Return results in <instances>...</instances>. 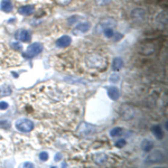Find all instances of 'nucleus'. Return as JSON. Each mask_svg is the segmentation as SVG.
Here are the masks:
<instances>
[{
  "instance_id": "obj_16",
  "label": "nucleus",
  "mask_w": 168,
  "mask_h": 168,
  "mask_svg": "<svg viewBox=\"0 0 168 168\" xmlns=\"http://www.w3.org/2000/svg\"><path fill=\"white\" fill-rule=\"evenodd\" d=\"M94 128L92 127V125H87V123H81V125H80V128H78V131L81 133H83V135H89V133H92L93 132Z\"/></svg>"
},
{
  "instance_id": "obj_5",
  "label": "nucleus",
  "mask_w": 168,
  "mask_h": 168,
  "mask_svg": "<svg viewBox=\"0 0 168 168\" xmlns=\"http://www.w3.org/2000/svg\"><path fill=\"white\" fill-rule=\"evenodd\" d=\"M43 51V45L39 43H34L29 45L27 48V51L24 53V57H26V59H31V57H35L37 56L38 54H40Z\"/></svg>"
},
{
  "instance_id": "obj_30",
  "label": "nucleus",
  "mask_w": 168,
  "mask_h": 168,
  "mask_svg": "<svg viewBox=\"0 0 168 168\" xmlns=\"http://www.w3.org/2000/svg\"><path fill=\"white\" fill-rule=\"evenodd\" d=\"M24 167H34V165L31 164V163H25V164H24Z\"/></svg>"
},
{
  "instance_id": "obj_23",
  "label": "nucleus",
  "mask_w": 168,
  "mask_h": 168,
  "mask_svg": "<svg viewBox=\"0 0 168 168\" xmlns=\"http://www.w3.org/2000/svg\"><path fill=\"white\" fill-rule=\"evenodd\" d=\"M112 0H95V4L102 7V6H106V5H109Z\"/></svg>"
},
{
  "instance_id": "obj_17",
  "label": "nucleus",
  "mask_w": 168,
  "mask_h": 168,
  "mask_svg": "<svg viewBox=\"0 0 168 168\" xmlns=\"http://www.w3.org/2000/svg\"><path fill=\"white\" fill-rule=\"evenodd\" d=\"M1 10L5 12H10L12 10V2L10 0H2L0 4Z\"/></svg>"
},
{
  "instance_id": "obj_22",
  "label": "nucleus",
  "mask_w": 168,
  "mask_h": 168,
  "mask_svg": "<svg viewBox=\"0 0 168 168\" xmlns=\"http://www.w3.org/2000/svg\"><path fill=\"white\" fill-rule=\"evenodd\" d=\"M103 34H104V36L106 37H108V38H111V37H113L114 36V31L112 28H106V29H104V30L102 31Z\"/></svg>"
},
{
  "instance_id": "obj_4",
  "label": "nucleus",
  "mask_w": 168,
  "mask_h": 168,
  "mask_svg": "<svg viewBox=\"0 0 168 168\" xmlns=\"http://www.w3.org/2000/svg\"><path fill=\"white\" fill-rule=\"evenodd\" d=\"M119 114L123 120H131L136 114V110L133 106H129V104H123L119 109Z\"/></svg>"
},
{
  "instance_id": "obj_20",
  "label": "nucleus",
  "mask_w": 168,
  "mask_h": 168,
  "mask_svg": "<svg viewBox=\"0 0 168 168\" xmlns=\"http://www.w3.org/2000/svg\"><path fill=\"white\" fill-rule=\"evenodd\" d=\"M122 66H123V61H122L120 57H116V59L112 61V70L113 71L121 70Z\"/></svg>"
},
{
  "instance_id": "obj_25",
  "label": "nucleus",
  "mask_w": 168,
  "mask_h": 168,
  "mask_svg": "<svg viewBox=\"0 0 168 168\" xmlns=\"http://www.w3.org/2000/svg\"><path fill=\"white\" fill-rule=\"evenodd\" d=\"M56 4H59V6H67V5L71 4L72 0H55Z\"/></svg>"
},
{
  "instance_id": "obj_1",
  "label": "nucleus",
  "mask_w": 168,
  "mask_h": 168,
  "mask_svg": "<svg viewBox=\"0 0 168 168\" xmlns=\"http://www.w3.org/2000/svg\"><path fill=\"white\" fill-rule=\"evenodd\" d=\"M38 95H40V99L48 103H61V102L66 101L67 91L65 87H63L59 84H45L42 85L38 90Z\"/></svg>"
},
{
  "instance_id": "obj_28",
  "label": "nucleus",
  "mask_w": 168,
  "mask_h": 168,
  "mask_svg": "<svg viewBox=\"0 0 168 168\" xmlns=\"http://www.w3.org/2000/svg\"><path fill=\"white\" fill-rule=\"evenodd\" d=\"M116 146H117V147H119V148H121V147L125 146V139H121V140L117 141V144H116Z\"/></svg>"
},
{
  "instance_id": "obj_27",
  "label": "nucleus",
  "mask_w": 168,
  "mask_h": 168,
  "mask_svg": "<svg viewBox=\"0 0 168 168\" xmlns=\"http://www.w3.org/2000/svg\"><path fill=\"white\" fill-rule=\"evenodd\" d=\"M11 47L14 48V49H16V51H20V49H21V45H20L19 43H17V42L12 43L11 44Z\"/></svg>"
},
{
  "instance_id": "obj_19",
  "label": "nucleus",
  "mask_w": 168,
  "mask_h": 168,
  "mask_svg": "<svg viewBox=\"0 0 168 168\" xmlns=\"http://www.w3.org/2000/svg\"><path fill=\"white\" fill-rule=\"evenodd\" d=\"M153 133L155 135V137L157 138V139H163L164 138V131H163V129L160 128V125H154L153 127Z\"/></svg>"
},
{
  "instance_id": "obj_13",
  "label": "nucleus",
  "mask_w": 168,
  "mask_h": 168,
  "mask_svg": "<svg viewBox=\"0 0 168 168\" xmlns=\"http://www.w3.org/2000/svg\"><path fill=\"white\" fill-rule=\"evenodd\" d=\"M34 10H35V7H34L33 5H25V6L19 7V9H18V11H19L20 15H24V16L30 15V14L34 12Z\"/></svg>"
},
{
  "instance_id": "obj_26",
  "label": "nucleus",
  "mask_w": 168,
  "mask_h": 168,
  "mask_svg": "<svg viewBox=\"0 0 168 168\" xmlns=\"http://www.w3.org/2000/svg\"><path fill=\"white\" fill-rule=\"evenodd\" d=\"M39 158H40V160L42 161H46L47 159H48V154L43 151V153L39 154Z\"/></svg>"
},
{
  "instance_id": "obj_11",
  "label": "nucleus",
  "mask_w": 168,
  "mask_h": 168,
  "mask_svg": "<svg viewBox=\"0 0 168 168\" xmlns=\"http://www.w3.org/2000/svg\"><path fill=\"white\" fill-rule=\"evenodd\" d=\"M155 52V46L153 44H144L139 47V53L144 55H150Z\"/></svg>"
},
{
  "instance_id": "obj_12",
  "label": "nucleus",
  "mask_w": 168,
  "mask_h": 168,
  "mask_svg": "<svg viewBox=\"0 0 168 168\" xmlns=\"http://www.w3.org/2000/svg\"><path fill=\"white\" fill-rule=\"evenodd\" d=\"M71 42H72V38H71L70 36L64 35V36H62V37H59V38L56 40V46L57 47H67L71 44Z\"/></svg>"
},
{
  "instance_id": "obj_14",
  "label": "nucleus",
  "mask_w": 168,
  "mask_h": 168,
  "mask_svg": "<svg viewBox=\"0 0 168 168\" xmlns=\"http://www.w3.org/2000/svg\"><path fill=\"white\" fill-rule=\"evenodd\" d=\"M108 160V156L103 153H98L93 155V161L98 165H103L104 163H106Z\"/></svg>"
},
{
  "instance_id": "obj_8",
  "label": "nucleus",
  "mask_w": 168,
  "mask_h": 168,
  "mask_svg": "<svg viewBox=\"0 0 168 168\" xmlns=\"http://www.w3.org/2000/svg\"><path fill=\"white\" fill-rule=\"evenodd\" d=\"M90 28H91V24L90 23H87V21H84V23H80V24H78V25L75 26L73 33H74L75 35L84 34V33H86V31L90 30Z\"/></svg>"
},
{
  "instance_id": "obj_7",
  "label": "nucleus",
  "mask_w": 168,
  "mask_h": 168,
  "mask_svg": "<svg viewBox=\"0 0 168 168\" xmlns=\"http://www.w3.org/2000/svg\"><path fill=\"white\" fill-rule=\"evenodd\" d=\"M164 154L161 153L160 150H155L154 153H151L147 157V163H150V164H158V163H161L164 160Z\"/></svg>"
},
{
  "instance_id": "obj_15",
  "label": "nucleus",
  "mask_w": 168,
  "mask_h": 168,
  "mask_svg": "<svg viewBox=\"0 0 168 168\" xmlns=\"http://www.w3.org/2000/svg\"><path fill=\"white\" fill-rule=\"evenodd\" d=\"M108 95H109V98L111 99V100L116 101V100H118V99L120 98V92L118 90V87L111 86V87L108 89Z\"/></svg>"
},
{
  "instance_id": "obj_6",
  "label": "nucleus",
  "mask_w": 168,
  "mask_h": 168,
  "mask_svg": "<svg viewBox=\"0 0 168 168\" xmlns=\"http://www.w3.org/2000/svg\"><path fill=\"white\" fill-rule=\"evenodd\" d=\"M16 128H17L18 131H21V132L26 133L33 130L34 123L29 119H19L18 121L16 122Z\"/></svg>"
},
{
  "instance_id": "obj_9",
  "label": "nucleus",
  "mask_w": 168,
  "mask_h": 168,
  "mask_svg": "<svg viewBox=\"0 0 168 168\" xmlns=\"http://www.w3.org/2000/svg\"><path fill=\"white\" fill-rule=\"evenodd\" d=\"M15 37H16V39H18L20 42H29L31 38L30 33L28 30H25V29H20V30L17 31Z\"/></svg>"
},
{
  "instance_id": "obj_21",
  "label": "nucleus",
  "mask_w": 168,
  "mask_h": 168,
  "mask_svg": "<svg viewBox=\"0 0 168 168\" xmlns=\"http://www.w3.org/2000/svg\"><path fill=\"white\" fill-rule=\"evenodd\" d=\"M122 128H120V127H117V128H114V129H112L111 131H110V136L111 137H118V136H120L122 133Z\"/></svg>"
},
{
  "instance_id": "obj_29",
  "label": "nucleus",
  "mask_w": 168,
  "mask_h": 168,
  "mask_svg": "<svg viewBox=\"0 0 168 168\" xmlns=\"http://www.w3.org/2000/svg\"><path fill=\"white\" fill-rule=\"evenodd\" d=\"M8 109V103L7 102H0V110H7Z\"/></svg>"
},
{
  "instance_id": "obj_18",
  "label": "nucleus",
  "mask_w": 168,
  "mask_h": 168,
  "mask_svg": "<svg viewBox=\"0 0 168 168\" xmlns=\"http://www.w3.org/2000/svg\"><path fill=\"white\" fill-rule=\"evenodd\" d=\"M153 148H154V142L151 140H149V139H145V140L141 142V149H142L144 151H146V153L150 151Z\"/></svg>"
},
{
  "instance_id": "obj_2",
  "label": "nucleus",
  "mask_w": 168,
  "mask_h": 168,
  "mask_svg": "<svg viewBox=\"0 0 168 168\" xmlns=\"http://www.w3.org/2000/svg\"><path fill=\"white\" fill-rule=\"evenodd\" d=\"M85 64H86V66L90 67V68L101 70V68H104V67H106V61L102 55L93 53V54L87 55L85 57Z\"/></svg>"
},
{
  "instance_id": "obj_10",
  "label": "nucleus",
  "mask_w": 168,
  "mask_h": 168,
  "mask_svg": "<svg viewBox=\"0 0 168 168\" xmlns=\"http://www.w3.org/2000/svg\"><path fill=\"white\" fill-rule=\"evenodd\" d=\"M131 17L137 21H142L146 18V11L141 8H137V9H133L131 11Z\"/></svg>"
},
{
  "instance_id": "obj_24",
  "label": "nucleus",
  "mask_w": 168,
  "mask_h": 168,
  "mask_svg": "<svg viewBox=\"0 0 168 168\" xmlns=\"http://www.w3.org/2000/svg\"><path fill=\"white\" fill-rule=\"evenodd\" d=\"M119 80H120V76H119V74H112L111 76H110V82L112 83H116V82H119Z\"/></svg>"
},
{
  "instance_id": "obj_3",
  "label": "nucleus",
  "mask_w": 168,
  "mask_h": 168,
  "mask_svg": "<svg viewBox=\"0 0 168 168\" xmlns=\"http://www.w3.org/2000/svg\"><path fill=\"white\" fill-rule=\"evenodd\" d=\"M117 26V19H114L113 17H106L100 20L98 26L95 27V33L97 34H101L102 31L106 29V28H113Z\"/></svg>"
},
{
  "instance_id": "obj_31",
  "label": "nucleus",
  "mask_w": 168,
  "mask_h": 168,
  "mask_svg": "<svg viewBox=\"0 0 168 168\" xmlns=\"http://www.w3.org/2000/svg\"><path fill=\"white\" fill-rule=\"evenodd\" d=\"M59 159H61V155H59V154L57 156H55V160H56V161H59Z\"/></svg>"
}]
</instances>
